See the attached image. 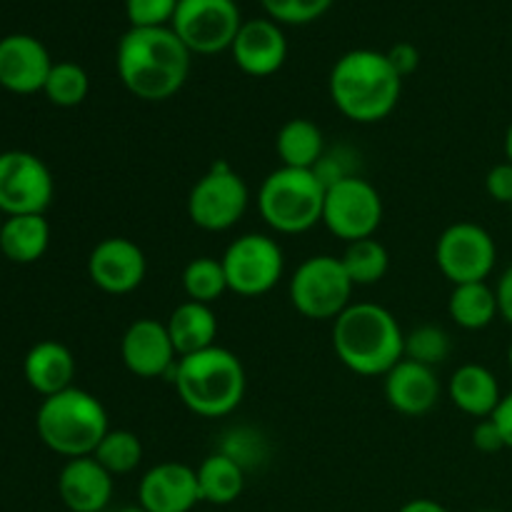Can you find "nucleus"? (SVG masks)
I'll return each mask as SVG.
<instances>
[{
	"instance_id": "1",
	"label": "nucleus",
	"mask_w": 512,
	"mask_h": 512,
	"mask_svg": "<svg viewBox=\"0 0 512 512\" xmlns=\"http://www.w3.org/2000/svg\"><path fill=\"white\" fill-rule=\"evenodd\" d=\"M190 50L173 28H130L115 50L120 83L145 103L170 100L190 75Z\"/></svg>"
},
{
	"instance_id": "2",
	"label": "nucleus",
	"mask_w": 512,
	"mask_h": 512,
	"mask_svg": "<svg viewBox=\"0 0 512 512\" xmlns=\"http://www.w3.org/2000/svg\"><path fill=\"white\" fill-rule=\"evenodd\" d=\"M328 90L333 105L345 118L360 125H373L398 108L403 78L395 73L385 53L355 48L335 60Z\"/></svg>"
},
{
	"instance_id": "3",
	"label": "nucleus",
	"mask_w": 512,
	"mask_h": 512,
	"mask_svg": "<svg viewBox=\"0 0 512 512\" xmlns=\"http://www.w3.org/2000/svg\"><path fill=\"white\" fill-rule=\"evenodd\" d=\"M333 350L350 373L385 378L405 358V333L383 305L350 303L333 320Z\"/></svg>"
},
{
	"instance_id": "4",
	"label": "nucleus",
	"mask_w": 512,
	"mask_h": 512,
	"mask_svg": "<svg viewBox=\"0 0 512 512\" xmlns=\"http://www.w3.org/2000/svg\"><path fill=\"white\" fill-rule=\"evenodd\" d=\"M170 380L185 408L208 420L233 413L248 388L240 358L220 345L178 358Z\"/></svg>"
},
{
	"instance_id": "5",
	"label": "nucleus",
	"mask_w": 512,
	"mask_h": 512,
	"mask_svg": "<svg viewBox=\"0 0 512 512\" xmlns=\"http://www.w3.org/2000/svg\"><path fill=\"white\" fill-rule=\"evenodd\" d=\"M38 438L63 458L93 455L100 440L108 435L110 423L105 405L83 388H68L43 398L35 415Z\"/></svg>"
},
{
	"instance_id": "6",
	"label": "nucleus",
	"mask_w": 512,
	"mask_h": 512,
	"mask_svg": "<svg viewBox=\"0 0 512 512\" xmlns=\"http://www.w3.org/2000/svg\"><path fill=\"white\" fill-rule=\"evenodd\" d=\"M325 185L313 170L275 168L258 190L260 218L280 235H300L323 223Z\"/></svg>"
},
{
	"instance_id": "7",
	"label": "nucleus",
	"mask_w": 512,
	"mask_h": 512,
	"mask_svg": "<svg viewBox=\"0 0 512 512\" xmlns=\"http://www.w3.org/2000/svg\"><path fill=\"white\" fill-rule=\"evenodd\" d=\"M353 290L343 260L335 255H310L288 285L290 303L308 320H335L350 305Z\"/></svg>"
},
{
	"instance_id": "8",
	"label": "nucleus",
	"mask_w": 512,
	"mask_h": 512,
	"mask_svg": "<svg viewBox=\"0 0 512 512\" xmlns=\"http://www.w3.org/2000/svg\"><path fill=\"white\" fill-rule=\"evenodd\" d=\"M250 188L225 160L210 165L188 193V218L205 233H225L243 220Z\"/></svg>"
},
{
	"instance_id": "9",
	"label": "nucleus",
	"mask_w": 512,
	"mask_h": 512,
	"mask_svg": "<svg viewBox=\"0 0 512 512\" xmlns=\"http://www.w3.org/2000/svg\"><path fill=\"white\" fill-rule=\"evenodd\" d=\"M230 293L240 298H260L280 283L285 273L283 248L263 233L238 235L220 258Z\"/></svg>"
},
{
	"instance_id": "10",
	"label": "nucleus",
	"mask_w": 512,
	"mask_h": 512,
	"mask_svg": "<svg viewBox=\"0 0 512 512\" xmlns=\"http://www.w3.org/2000/svg\"><path fill=\"white\" fill-rule=\"evenodd\" d=\"M380 223H383V198L363 175L343 178L325 188L323 225L345 245L375 238Z\"/></svg>"
},
{
	"instance_id": "11",
	"label": "nucleus",
	"mask_w": 512,
	"mask_h": 512,
	"mask_svg": "<svg viewBox=\"0 0 512 512\" xmlns=\"http://www.w3.org/2000/svg\"><path fill=\"white\" fill-rule=\"evenodd\" d=\"M435 263L453 285L485 283L498 263V245L483 225L460 220L440 233Z\"/></svg>"
},
{
	"instance_id": "12",
	"label": "nucleus",
	"mask_w": 512,
	"mask_h": 512,
	"mask_svg": "<svg viewBox=\"0 0 512 512\" xmlns=\"http://www.w3.org/2000/svg\"><path fill=\"white\" fill-rule=\"evenodd\" d=\"M243 18L235 0H178L173 23L185 48L198 55H215L230 50Z\"/></svg>"
},
{
	"instance_id": "13",
	"label": "nucleus",
	"mask_w": 512,
	"mask_h": 512,
	"mask_svg": "<svg viewBox=\"0 0 512 512\" xmlns=\"http://www.w3.org/2000/svg\"><path fill=\"white\" fill-rule=\"evenodd\" d=\"M55 183L48 165L28 150L0 153V210L3 215H43L53 203Z\"/></svg>"
},
{
	"instance_id": "14",
	"label": "nucleus",
	"mask_w": 512,
	"mask_h": 512,
	"mask_svg": "<svg viewBox=\"0 0 512 512\" xmlns=\"http://www.w3.org/2000/svg\"><path fill=\"white\" fill-rule=\"evenodd\" d=\"M148 275V258L143 248L130 238H105L90 250L88 278L108 295H128L143 285Z\"/></svg>"
},
{
	"instance_id": "15",
	"label": "nucleus",
	"mask_w": 512,
	"mask_h": 512,
	"mask_svg": "<svg viewBox=\"0 0 512 512\" xmlns=\"http://www.w3.org/2000/svg\"><path fill=\"white\" fill-rule=\"evenodd\" d=\"M120 358L135 378L153 380L170 378L180 355L170 340L168 325L155 318H138L120 338Z\"/></svg>"
},
{
	"instance_id": "16",
	"label": "nucleus",
	"mask_w": 512,
	"mask_h": 512,
	"mask_svg": "<svg viewBox=\"0 0 512 512\" xmlns=\"http://www.w3.org/2000/svg\"><path fill=\"white\" fill-rule=\"evenodd\" d=\"M235 65L250 78H268L285 65L288 40L280 23L270 18H253L240 25L230 45Z\"/></svg>"
},
{
	"instance_id": "17",
	"label": "nucleus",
	"mask_w": 512,
	"mask_h": 512,
	"mask_svg": "<svg viewBox=\"0 0 512 512\" xmlns=\"http://www.w3.org/2000/svg\"><path fill=\"white\" fill-rule=\"evenodd\" d=\"M200 500L198 473L185 463H158L140 478L138 505L148 512H190Z\"/></svg>"
},
{
	"instance_id": "18",
	"label": "nucleus",
	"mask_w": 512,
	"mask_h": 512,
	"mask_svg": "<svg viewBox=\"0 0 512 512\" xmlns=\"http://www.w3.org/2000/svg\"><path fill=\"white\" fill-rule=\"evenodd\" d=\"M53 60L38 38L13 33L0 40V85L10 93L30 95L45 88Z\"/></svg>"
},
{
	"instance_id": "19",
	"label": "nucleus",
	"mask_w": 512,
	"mask_h": 512,
	"mask_svg": "<svg viewBox=\"0 0 512 512\" xmlns=\"http://www.w3.org/2000/svg\"><path fill=\"white\" fill-rule=\"evenodd\" d=\"M385 400L390 408L408 418H420L430 413L440 400V380L435 368L420 365L415 360L403 358L388 375H385Z\"/></svg>"
},
{
	"instance_id": "20",
	"label": "nucleus",
	"mask_w": 512,
	"mask_h": 512,
	"mask_svg": "<svg viewBox=\"0 0 512 512\" xmlns=\"http://www.w3.org/2000/svg\"><path fill=\"white\" fill-rule=\"evenodd\" d=\"M58 495L70 512H103L113 498V475L93 458H73L58 475Z\"/></svg>"
},
{
	"instance_id": "21",
	"label": "nucleus",
	"mask_w": 512,
	"mask_h": 512,
	"mask_svg": "<svg viewBox=\"0 0 512 512\" xmlns=\"http://www.w3.org/2000/svg\"><path fill=\"white\" fill-rule=\"evenodd\" d=\"M448 398L460 413L485 420L495 413L503 393L493 370L480 363H465L450 375Z\"/></svg>"
},
{
	"instance_id": "22",
	"label": "nucleus",
	"mask_w": 512,
	"mask_h": 512,
	"mask_svg": "<svg viewBox=\"0 0 512 512\" xmlns=\"http://www.w3.org/2000/svg\"><path fill=\"white\" fill-rule=\"evenodd\" d=\"M23 373L35 393H40L43 398H50V395L73 388L75 358L63 343L43 340V343L33 345V348L28 350L23 363Z\"/></svg>"
},
{
	"instance_id": "23",
	"label": "nucleus",
	"mask_w": 512,
	"mask_h": 512,
	"mask_svg": "<svg viewBox=\"0 0 512 512\" xmlns=\"http://www.w3.org/2000/svg\"><path fill=\"white\" fill-rule=\"evenodd\" d=\"M165 325L180 358L213 348L218 338V318L213 313V305L193 303V300L180 303Z\"/></svg>"
},
{
	"instance_id": "24",
	"label": "nucleus",
	"mask_w": 512,
	"mask_h": 512,
	"mask_svg": "<svg viewBox=\"0 0 512 512\" xmlns=\"http://www.w3.org/2000/svg\"><path fill=\"white\" fill-rule=\"evenodd\" d=\"M325 138L318 123L308 118H290L275 135V150L285 168L313 170L325 153Z\"/></svg>"
},
{
	"instance_id": "25",
	"label": "nucleus",
	"mask_w": 512,
	"mask_h": 512,
	"mask_svg": "<svg viewBox=\"0 0 512 512\" xmlns=\"http://www.w3.org/2000/svg\"><path fill=\"white\" fill-rule=\"evenodd\" d=\"M50 245V225L43 215H10L0 230V250L20 265L35 263Z\"/></svg>"
},
{
	"instance_id": "26",
	"label": "nucleus",
	"mask_w": 512,
	"mask_h": 512,
	"mask_svg": "<svg viewBox=\"0 0 512 512\" xmlns=\"http://www.w3.org/2000/svg\"><path fill=\"white\" fill-rule=\"evenodd\" d=\"M200 500L210 505H230L243 495L245 468L225 453H213L195 468Z\"/></svg>"
},
{
	"instance_id": "27",
	"label": "nucleus",
	"mask_w": 512,
	"mask_h": 512,
	"mask_svg": "<svg viewBox=\"0 0 512 512\" xmlns=\"http://www.w3.org/2000/svg\"><path fill=\"white\" fill-rule=\"evenodd\" d=\"M448 313L453 323L463 330L488 328L500 315L495 288H490L488 280L453 285V293L448 298Z\"/></svg>"
},
{
	"instance_id": "28",
	"label": "nucleus",
	"mask_w": 512,
	"mask_h": 512,
	"mask_svg": "<svg viewBox=\"0 0 512 512\" xmlns=\"http://www.w3.org/2000/svg\"><path fill=\"white\" fill-rule=\"evenodd\" d=\"M340 260H343L345 273L353 280L355 288L380 283L390 268L388 248L378 238H365L348 243L345 245V253L340 255Z\"/></svg>"
},
{
	"instance_id": "29",
	"label": "nucleus",
	"mask_w": 512,
	"mask_h": 512,
	"mask_svg": "<svg viewBox=\"0 0 512 512\" xmlns=\"http://www.w3.org/2000/svg\"><path fill=\"white\" fill-rule=\"evenodd\" d=\"M183 290L188 300L203 305H213L215 300L223 298L228 293V278L220 258H210V255H200V258L190 260L183 270Z\"/></svg>"
},
{
	"instance_id": "30",
	"label": "nucleus",
	"mask_w": 512,
	"mask_h": 512,
	"mask_svg": "<svg viewBox=\"0 0 512 512\" xmlns=\"http://www.w3.org/2000/svg\"><path fill=\"white\" fill-rule=\"evenodd\" d=\"M93 458L113 478H118V475H128L138 468L143 460V443L133 430H108V435L95 448Z\"/></svg>"
},
{
	"instance_id": "31",
	"label": "nucleus",
	"mask_w": 512,
	"mask_h": 512,
	"mask_svg": "<svg viewBox=\"0 0 512 512\" xmlns=\"http://www.w3.org/2000/svg\"><path fill=\"white\" fill-rule=\"evenodd\" d=\"M43 93L58 108H75V105H80L88 98L90 78L83 65L70 63V60L53 63L48 80H45Z\"/></svg>"
},
{
	"instance_id": "32",
	"label": "nucleus",
	"mask_w": 512,
	"mask_h": 512,
	"mask_svg": "<svg viewBox=\"0 0 512 512\" xmlns=\"http://www.w3.org/2000/svg\"><path fill=\"white\" fill-rule=\"evenodd\" d=\"M450 353H453V340H450L448 330L440 325H418L405 333V358L408 360L435 368V365L445 363Z\"/></svg>"
},
{
	"instance_id": "33",
	"label": "nucleus",
	"mask_w": 512,
	"mask_h": 512,
	"mask_svg": "<svg viewBox=\"0 0 512 512\" xmlns=\"http://www.w3.org/2000/svg\"><path fill=\"white\" fill-rule=\"evenodd\" d=\"M270 20L285 25H305L328 13L333 0H260Z\"/></svg>"
},
{
	"instance_id": "34",
	"label": "nucleus",
	"mask_w": 512,
	"mask_h": 512,
	"mask_svg": "<svg viewBox=\"0 0 512 512\" xmlns=\"http://www.w3.org/2000/svg\"><path fill=\"white\" fill-rule=\"evenodd\" d=\"M178 0H125L130 28H165L173 23Z\"/></svg>"
},
{
	"instance_id": "35",
	"label": "nucleus",
	"mask_w": 512,
	"mask_h": 512,
	"mask_svg": "<svg viewBox=\"0 0 512 512\" xmlns=\"http://www.w3.org/2000/svg\"><path fill=\"white\" fill-rule=\"evenodd\" d=\"M358 155L353 150H348L345 145H338V148H325L323 158L318 160V165L313 168V173L323 180V185L338 183L343 178H353L358 173Z\"/></svg>"
},
{
	"instance_id": "36",
	"label": "nucleus",
	"mask_w": 512,
	"mask_h": 512,
	"mask_svg": "<svg viewBox=\"0 0 512 512\" xmlns=\"http://www.w3.org/2000/svg\"><path fill=\"white\" fill-rule=\"evenodd\" d=\"M485 190L495 203L512 205V163H498L485 175Z\"/></svg>"
},
{
	"instance_id": "37",
	"label": "nucleus",
	"mask_w": 512,
	"mask_h": 512,
	"mask_svg": "<svg viewBox=\"0 0 512 512\" xmlns=\"http://www.w3.org/2000/svg\"><path fill=\"white\" fill-rule=\"evenodd\" d=\"M473 445L475 450H480V453L485 455H493V453H500V450H505V440L503 435H500V428L495 425L493 418L478 420V425L473 428Z\"/></svg>"
},
{
	"instance_id": "38",
	"label": "nucleus",
	"mask_w": 512,
	"mask_h": 512,
	"mask_svg": "<svg viewBox=\"0 0 512 512\" xmlns=\"http://www.w3.org/2000/svg\"><path fill=\"white\" fill-rule=\"evenodd\" d=\"M385 55H388L390 65H393L395 73H398L403 80L408 78V75H413L420 65L418 48H415L413 43H408V40H400V43H395Z\"/></svg>"
},
{
	"instance_id": "39",
	"label": "nucleus",
	"mask_w": 512,
	"mask_h": 512,
	"mask_svg": "<svg viewBox=\"0 0 512 512\" xmlns=\"http://www.w3.org/2000/svg\"><path fill=\"white\" fill-rule=\"evenodd\" d=\"M495 295H498L500 318L508 325H512V263L503 270V275H500L498 285H495Z\"/></svg>"
},
{
	"instance_id": "40",
	"label": "nucleus",
	"mask_w": 512,
	"mask_h": 512,
	"mask_svg": "<svg viewBox=\"0 0 512 512\" xmlns=\"http://www.w3.org/2000/svg\"><path fill=\"white\" fill-rule=\"evenodd\" d=\"M495 420V425L500 428V435L505 440V448L512 450V390L508 395H503V400L498 403L495 413L490 415Z\"/></svg>"
},
{
	"instance_id": "41",
	"label": "nucleus",
	"mask_w": 512,
	"mask_h": 512,
	"mask_svg": "<svg viewBox=\"0 0 512 512\" xmlns=\"http://www.w3.org/2000/svg\"><path fill=\"white\" fill-rule=\"evenodd\" d=\"M398 512H450L445 505H440L438 500L430 498H413L403 505Z\"/></svg>"
},
{
	"instance_id": "42",
	"label": "nucleus",
	"mask_w": 512,
	"mask_h": 512,
	"mask_svg": "<svg viewBox=\"0 0 512 512\" xmlns=\"http://www.w3.org/2000/svg\"><path fill=\"white\" fill-rule=\"evenodd\" d=\"M505 160L512 163V123L508 125V130H505Z\"/></svg>"
},
{
	"instance_id": "43",
	"label": "nucleus",
	"mask_w": 512,
	"mask_h": 512,
	"mask_svg": "<svg viewBox=\"0 0 512 512\" xmlns=\"http://www.w3.org/2000/svg\"><path fill=\"white\" fill-rule=\"evenodd\" d=\"M120 512H148L143 508V505H128V508H123Z\"/></svg>"
},
{
	"instance_id": "44",
	"label": "nucleus",
	"mask_w": 512,
	"mask_h": 512,
	"mask_svg": "<svg viewBox=\"0 0 512 512\" xmlns=\"http://www.w3.org/2000/svg\"><path fill=\"white\" fill-rule=\"evenodd\" d=\"M508 365H510V370H512V343H510V348H508Z\"/></svg>"
},
{
	"instance_id": "45",
	"label": "nucleus",
	"mask_w": 512,
	"mask_h": 512,
	"mask_svg": "<svg viewBox=\"0 0 512 512\" xmlns=\"http://www.w3.org/2000/svg\"><path fill=\"white\" fill-rule=\"evenodd\" d=\"M3 223H5V218H3V210H0V230H3Z\"/></svg>"
},
{
	"instance_id": "46",
	"label": "nucleus",
	"mask_w": 512,
	"mask_h": 512,
	"mask_svg": "<svg viewBox=\"0 0 512 512\" xmlns=\"http://www.w3.org/2000/svg\"><path fill=\"white\" fill-rule=\"evenodd\" d=\"M478 512H500V510H478Z\"/></svg>"
}]
</instances>
